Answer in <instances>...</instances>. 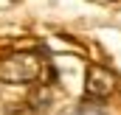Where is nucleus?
I'll use <instances>...</instances> for the list:
<instances>
[{
    "label": "nucleus",
    "instance_id": "f257e3e1",
    "mask_svg": "<svg viewBox=\"0 0 121 115\" xmlns=\"http://www.w3.org/2000/svg\"><path fill=\"white\" fill-rule=\"evenodd\" d=\"M42 73V62L34 51H11L0 56V82L6 84H31Z\"/></svg>",
    "mask_w": 121,
    "mask_h": 115
},
{
    "label": "nucleus",
    "instance_id": "f03ea898",
    "mask_svg": "<svg viewBox=\"0 0 121 115\" xmlns=\"http://www.w3.org/2000/svg\"><path fill=\"white\" fill-rule=\"evenodd\" d=\"M85 87H87V95H93V98H107L116 90V73L107 67H87Z\"/></svg>",
    "mask_w": 121,
    "mask_h": 115
},
{
    "label": "nucleus",
    "instance_id": "7ed1b4c3",
    "mask_svg": "<svg viewBox=\"0 0 121 115\" xmlns=\"http://www.w3.org/2000/svg\"><path fill=\"white\" fill-rule=\"evenodd\" d=\"M48 104H51V90L48 87H34L28 93V107L34 112H45Z\"/></svg>",
    "mask_w": 121,
    "mask_h": 115
}]
</instances>
